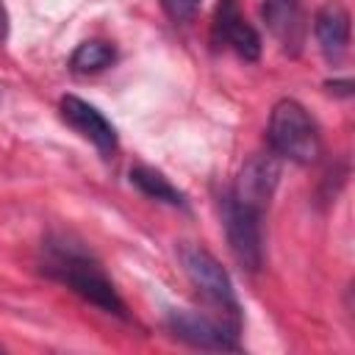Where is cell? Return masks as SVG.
I'll return each instance as SVG.
<instances>
[{
    "label": "cell",
    "mask_w": 355,
    "mask_h": 355,
    "mask_svg": "<svg viewBox=\"0 0 355 355\" xmlns=\"http://www.w3.org/2000/svg\"><path fill=\"white\" fill-rule=\"evenodd\" d=\"M214 39L225 47H230L244 61L261 58V36L258 31L244 19L239 0H219L214 8Z\"/></svg>",
    "instance_id": "cell-8"
},
{
    "label": "cell",
    "mask_w": 355,
    "mask_h": 355,
    "mask_svg": "<svg viewBox=\"0 0 355 355\" xmlns=\"http://www.w3.org/2000/svg\"><path fill=\"white\" fill-rule=\"evenodd\" d=\"M39 269L50 280L67 286L83 302L94 305L97 311L111 313L116 319H128L130 316L125 300L119 297V291L114 286V280L105 275L103 263L80 241H72L69 236H50L42 244Z\"/></svg>",
    "instance_id": "cell-1"
},
{
    "label": "cell",
    "mask_w": 355,
    "mask_h": 355,
    "mask_svg": "<svg viewBox=\"0 0 355 355\" xmlns=\"http://www.w3.org/2000/svg\"><path fill=\"white\" fill-rule=\"evenodd\" d=\"M0 352H3V347H0Z\"/></svg>",
    "instance_id": "cell-15"
},
{
    "label": "cell",
    "mask_w": 355,
    "mask_h": 355,
    "mask_svg": "<svg viewBox=\"0 0 355 355\" xmlns=\"http://www.w3.org/2000/svg\"><path fill=\"white\" fill-rule=\"evenodd\" d=\"M8 36V14H6V6L0 0V42Z\"/></svg>",
    "instance_id": "cell-14"
},
{
    "label": "cell",
    "mask_w": 355,
    "mask_h": 355,
    "mask_svg": "<svg viewBox=\"0 0 355 355\" xmlns=\"http://www.w3.org/2000/svg\"><path fill=\"white\" fill-rule=\"evenodd\" d=\"M178 258H180V266H183L189 283L211 305V311L241 327V302L236 297V288H233L227 269L205 247L191 244V241L178 247Z\"/></svg>",
    "instance_id": "cell-3"
},
{
    "label": "cell",
    "mask_w": 355,
    "mask_h": 355,
    "mask_svg": "<svg viewBox=\"0 0 355 355\" xmlns=\"http://www.w3.org/2000/svg\"><path fill=\"white\" fill-rule=\"evenodd\" d=\"M277 180H280L277 155L272 150L269 153H258V155H250L244 161V166L239 169L236 180H233V189L227 194L236 197L239 202H247L252 208L266 211L269 200H272V194L277 189Z\"/></svg>",
    "instance_id": "cell-7"
},
{
    "label": "cell",
    "mask_w": 355,
    "mask_h": 355,
    "mask_svg": "<svg viewBox=\"0 0 355 355\" xmlns=\"http://www.w3.org/2000/svg\"><path fill=\"white\" fill-rule=\"evenodd\" d=\"M161 8L166 11L169 19L186 22V19H191L194 11L200 8V0H161Z\"/></svg>",
    "instance_id": "cell-13"
},
{
    "label": "cell",
    "mask_w": 355,
    "mask_h": 355,
    "mask_svg": "<svg viewBox=\"0 0 355 355\" xmlns=\"http://www.w3.org/2000/svg\"><path fill=\"white\" fill-rule=\"evenodd\" d=\"M261 17L269 33L288 50H297L302 42V6L300 0H263Z\"/></svg>",
    "instance_id": "cell-10"
},
{
    "label": "cell",
    "mask_w": 355,
    "mask_h": 355,
    "mask_svg": "<svg viewBox=\"0 0 355 355\" xmlns=\"http://www.w3.org/2000/svg\"><path fill=\"white\" fill-rule=\"evenodd\" d=\"M58 114L103 158H114V153L119 150V136H116V128L105 119V114L100 108H94L92 103H86L75 94H64L58 100Z\"/></svg>",
    "instance_id": "cell-6"
},
{
    "label": "cell",
    "mask_w": 355,
    "mask_h": 355,
    "mask_svg": "<svg viewBox=\"0 0 355 355\" xmlns=\"http://www.w3.org/2000/svg\"><path fill=\"white\" fill-rule=\"evenodd\" d=\"M222 222L233 258L247 272H258L263 266V211L236 197L222 200Z\"/></svg>",
    "instance_id": "cell-5"
},
{
    "label": "cell",
    "mask_w": 355,
    "mask_h": 355,
    "mask_svg": "<svg viewBox=\"0 0 355 355\" xmlns=\"http://www.w3.org/2000/svg\"><path fill=\"white\" fill-rule=\"evenodd\" d=\"M349 11L341 3H324L313 17V36L319 42L322 55L330 64H338L349 50Z\"/></svg>",
    "instance_id": "cell-9"
},
{
    "label": "cell",
    "mask_w": 355,
    "mask_h": 355,
    "mask_svg": "<svg viewBox=\"0 0 355 355\" xmlns=\"http://www.w3.org/2000/svg\"><path fill=\"white\" fill-rule=\"evenodd\" d=\"M130 183H133L144 197H150V200H155V202H166V205H175V208H183V205H186V194H183L164 172H158V169H153V166H144V164L133 166V169H130Z\"/></svg>",
    "instance_id": "cell-11"
},
{
    "label": "cell",
    "mask_w": 355,
    "mask_h": 355,
    "mask_svg": "<svg viewBox=\"0 0 355 355\" xmlns=\"http://www.w3.org/2000/svg\"><path fill=\"white\" fill-rule=\"evenodd\" d=\"M166 327L175 338L214 352H239V333L241 327L222 319L214 311H194V308H175L166 313Z\"/></svg>",
    "instance_id": "cell-4"
},
{
    "label": "cell",
    "mask_w": 355,
    "mask_h": 355,
    "mask_svg": "<svg viewBox=\"0 0 355 355\" xmlns=\"http://www.w3.org/2000/svg\"><path fill=\"white\" fill-rule=\"evenodd\" d=\"M114 61H116V50H114V44H108V42H97V39H92V42H80V44L75 47V53L69 55V67H72V72H78V75L100 72V69L111 67Z\"/></svg>",
    "instance_id": "cell-12"
},
{
    "label": "cell",
    "mask_w": 355,
    "mask_h": 355,
    "mask_svg": "<svg viewBox=\"0 0 355 355\" xmlns=\"http://www.w3.org/2000/svg\"><path fill=\"white\" fill-rule=\"evenodd\" d=\"M266 141L277 158H288L294 164H313L322 153L316 122L311 119L305 105L291 97L275 103L266 125Z\"/></svg>",
    "instance_id": "cell-2"
}]
</instances>
